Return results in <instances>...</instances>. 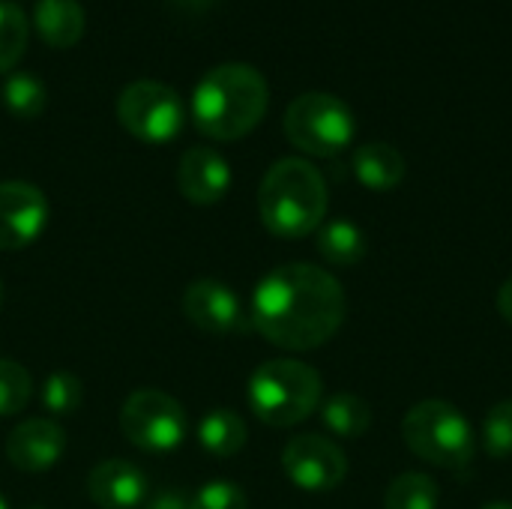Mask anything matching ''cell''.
<instances>
[{
	"instance_id": "cell-1",
	"label": "cell",
	"mask_w": 512,
	"mask_h": 509,
	"mask_svg": "<svg viewBox=\"0 0 512 509\" xmlns=\"http://www.w3.org/2000/svg\"><path fill=\"white\" fill-rule=\"evenodd\" d=\"M348 303L339 279L315 264L297 261L270 270L252 297V327L276 348L315 351L327 345L342 321Z\"/></svg>"
},
{
	"instance_id": "cell-2",
	"label": "cell",
	"mask_w": 512,
	"mask_h": 509,
	"mask_svg": "<svg viewBox=\"0 0 512 509\" xmlns=\"http://www.w3.org/2000/svg\"><path fill=\"white\" fill-rule=\"evenodd\" d=\"M267 78L249 63L213 66L192 93L195 129L216 141H237L249 135L267 114Z\"/></svg>"
},
{
	"instance_id": "cell-3",
	"label": "cell",
	"mask_w": 512,
	"mask_h": 509,
	"mask_svg": "<svg viewBox=\"0 0 512 509\" xmlns=\"http://www.w3.org/2000/svg\"><path fill=\"white\" fill-rule=\"evenodd\" d=\"M258 213L270 234L300 240L324 225L327 183L306 159H279L261 180Z\"/></svg>"
},
{
	"instance_id": "cell-4",
	"label": "cell",
	"mask_w": 512,
	"mask_h": 509,
	"mask_svg": "<svg viewBox=\"0 0 512 509\" xmlns=\"http://www.w3.org/2000/svg\"><path fill=\"white\" fill-rule=\"evenodd\" d=\"M321 375L300 360H267L249 378V405L267 426L288 429L312 417L321 405Z\"/></svg>"
},
{
	"instance_id": "cell-5",
	"label": "cell",
	"mask_w": 512,
	"mask_h": 509,
	"mask_svg": "<svg viewBox=\"0 0 512 509\" xmlns=\"http://www.w3.org/2000/svg\"><path fill=\"white\" fill-rule=\"evenodd\" d=\"M402 438L417 459L447 471L471 465L477 453L474 426L456 405L444 399L417 402L402 420Z\"/></svg>"
},
{
	"instance_id": "cell-6",
	"label": "cell",
	"mask_w": 512,
	"mask_h": 509,
	"mask_svg": "<svg viewBox=\"0 0 512 509\" xmlns=\"http://www.w3.org/2000/svg\"><path fill=\"white\" fill-rule=\"evenodd\" d=\"M357 123L351 108L333 96V93H303L297 96L288 111H285V135L288 141L318 159H333L342 150H348V144L354 141Z\"/></svg>"
},
{
	"instance_id": "cell-7",
	"label": "cell",
	"mask_w": 512,
	"mask_h": 509,
	"mask_svg": "<svg viewBox=\"0 0 512 509\" xmlns=\"http://www.w3.org/2000/svg\"><path fill=\"white\" fill-rule=\"evenodd\" d=\"M117 120L138 141L165 144L180 135L186 111L174 87L141 78L126 84L117 96Z\"/></svg>"
},
{
	"instance_id": "cell-8",
	"label": "cell",
	"mask_w": 512,
	"mask_h": 509,
	"mask_svg": "<svg viewBox=\"0 0 512 509\" xmlns=\"http://www.w3.org/2000/svg\"><path fill=\"white\" fill-rule=\"evenodd\" d=\"M120 429L138 450L168 453L183 444L189 417L174 396L162 390H138L120 408Z\"/></svg>"
},
{
	"instance_id": "cell-9",
	"label": "cell",
	"mask_w": 512,
	"mask_h": 509,
	"mask_svg": "<svg viewBox=\"0 0 512 509\" xmlns=\"http://www.w3.org/2000/svg\"><path fill=\"white\" fill-rule=\"evenodd\" d=\"M282 468L303 492H333L348 477V459L342 447L324 435L291 438L282 450Z\"/></svg>"
},
{
	"instance_id": "cell-10",
	"label": "cell",
	"mask_w": 512,
	"mask_h": 509,
	"mask_svg": "<svg viewBox=\"0 0 512 509\" xmlns=\"http://www.w3.org/2000/svg\"><path fill=\"white\" fill-rule=\"evenodd\" d=\"M48 225L45 195L24 180L0 183V249L15 252L39 240Z\"/></svg>"
},
{
	"instance_id": "cell-11",
	"label": "cell",
	"mask_w": 512,
	"mask_h": 509,
	"mask_svg": "<svg viewBox=\"0 0 512 509\" xmlns=\"http://www.w3.org/2000/svg\"><path fill=\"white\" fill-rule=\"evenodd\" d=\"M183 315L210 336H234L249 327L240 297L216 279H201L186 288Z\"/></svg>"
},
{
	"instance_id": "cell-12",
	"label": "cell",
	"mask_w": 512,
	"mask_h": 509,
	"mask_svg": "<svg viewBox=\"0 0 512 509\" xmlns=\"http://www.w3.org/2000/svg\"><path fill=\"white\" fill-rule=\"evenodd\" d=\"M63 453H66V432L54 420H42V417L24 420L6 438V459L18 471H30V474L48 471L60 462Z\"/></svg>"
},
{
	"instance_id": "cell-13",
	"label": "cell",
	"mask_w": 512,
	"mask_h": 509,
	"mask_svg": "<svg viewBox=\"0 0 512 509\" xmlns=\"http://www.w3.org/2000/svg\"><path fill=\"white\" fill-rule=\"evenodd\" d=\"M177 186L186 201L192 204H216L225 198L231 186V165L225 162L222 153L210 147H192L183 153L180 168H177Z\"/></svg>"
},
{
	"instance_id": "cell-14",
	"label": "cell",
	"mask_w": 512,
	"mask_h": 509,
	"mask_svg": "<svg viewBox=\"0 0 512 509\" xmlns=\"http://www.w3.org/2000/svg\"><path fill=\"white\" fill-rule=\"evenodd\" d=\"M87 495L99 509H135L147 498V477L132 462L108 459L90 471Z\"/></svg>"
},
{
	"instance_id": "cell-15",
	"label": "cell",
	"mask_w": 512,
	"mask_h": 509,
	"mask_svg": "<svg viewBox=\"0 0 512 509\" xmlns=\"http://www.w3.org/2000/svg\"><path fill=\"white\" fill-rule=\"evenodd\" d=\"M351 168H354V177L372 192L396 189L408 171L405 156L387 141H369V144L357 147L351 156Z\"/></svg>"
},
{
	"instance_id": "cell-16",
	"label": "cell",
	"mask_w": 512,
	"mask_h": 509,
	"mask_svg": "<svg viewBox=\"0 0 512 509\" xmlns=\"http://www.w3.org/2000/svg\"><path fill=\"white\" fill-rule=\"evenodd\" d=\"M39 36L54 48H72L84 36V9L78 0H39L36 3Z\"/></svg>"
},
{
	"instance_id": "cell-17",
	"label": "cell",
	"mask_w": 512,
	"mask_h": 509,
	"mask_svg": "<svg viewBox=\"0 0 512 509\" xmlns=\"http://www.w3.org/2000/svg\"><path fill=\"white\" fill-rule=\"evenodd\" d=\"M318 252L330 267H357L369 252V240L357 222L333 219L318 228Z\"/></svg>"
},
{
	"instance_id": "cell-18",
	"label": "cell",
	"mask_w": 512,
	"mask_h": 509,
	"mask_svg": "<svg viewBox=\"0 0 512 509\" xmlns=\"http://www.w3.org/2000/svg\"><path fill=\"white\" fill-rule=\"evenodd\" d=\"M321 423L330 435L357 441L372 429V405L357 393H336L321 405Z\"/></svg>"
},
{
	"instance_id": "cell-19",
	"label": "cell",
	"mask_w": 512,
	"mask_h": 509,
	"mask_svg": "<svg viewBox=\"0 0 512 509\" xmlns=\"http://www.w3.org/2000/svg\"><path fill=\"white\" fill-rule=\"evenodd\" d=\"M198 441L210 456L231 459L234 453H240L246 447V423L231 408H216L201 420Z\"/></svg>"
},
{
	"instance_id": "cell-20",
	"label": "cell",
	"mask_w": 512,
	"mask_h": 509,
	"mask_svg": "<svg viewBox=\"0 0 512 509\" xmlns=\"http://www.w3.org/2000/svg\"><path fill=\"white\" fill-rule=\"evenodd\" d=\"M441 489L429 474H399L384 495V509H438Z\"/></svg>"
},
{
	"instance_id": "cell-21",
	"label": "cell",
	"mask_w": 512,
	"mask_h": 509,
	"mask_svg": "<svg viewBox=\"0 0 512 509\" xmlns=\"http://www.w3.org/2000/svg\"><path fill=\"white\" fill-rule=\"evenodd\" d=\"M48 102V93H45V84L30 75V72H15L12 78H6L3 84V105L9 108V114L15 117H39L42 108Z\"/></svg>"
},
{
	"instance_id": "cell-22",
	"label": "cell",
	"mask_w": 512,
	"mask_h": 509,
	"mask_svg": "<svg viewBox=\"0 0 512 509\" xmlns=\"http://www.w3.org/2000/svg\"><path fill=\"white\" fill-rule=\"evenodd\" d=\"M39 399H42L48 414L69 417V414H75L81 408V399H84L81 378L72 375V372H54V375L45 378V384L39 390Z\"/></svg>"
},
{
	"instance_id": "cell-23",
	"label": "cell",
	"mask_w": 512,
	"mask_h": 509,
	"mask_svg": "<svg viewBox=\"0 0 512 509\" xmlns=\"http://www.w3.org/2000/svg\"><path fill=\"white\" fill-rule=\"evenodd\" d=\"M27 48V18L15 3L0 0V75L9 72Z\"/></svg>"
},
{
	"instance_id": "cell-24",
	"label": "cell",
	"mask_w": 512,
	"mask_h": 509,
	"mask_svg": "<svg viewBox=\"0 0 512 509\" xmlns=\"http://www.w3.org/2000/svg\"><path fill=\"white\" fill-rule=\"evenodd\" d=\"M33 396V381L27 369L15 360L0 357V417H15L27 408Z\"/></svg>"
},
{
	"instance_id": "cell-25",
	"label": "cell",
	"mask_w": 512,
	"mask_h": 509,
	"mask_svg": "<svg viewBox=\"0 0 512 509\" xmlns=\"http://www.w3.org/2000/svg\"><path fill=\"white\" fill-rule=\"evenodd\" d=\"M483 450L486 456L504 462L512 456V399L498 402L495 408H489L486 420H483V432H480Z\"/></svg>"
},
{
	"instance_id": "cell-26",
	"label": "cell",
	"mask_w": 512,
	"mask_h": 509,
	"mask_svg": "<svg viewBox=\"0 0 512 509\" xmlns=\"http://www.w3.org/2000/svg\"><path fill=\"white\" fill-rule=\"evenodd\" d=\"M192 509H249L246 492L228 480H213L195 492Z\"/></svg>"
},
{
	"instance_id": "cell-27",
	"label": "cell",
	"mask_w": 512,
	"mask_h": 509,
	"mask_svg": "<svg viewBox=\"0 0 512 509\" xmlns=\"http://www.w3.org/2000/svg\"><path fill=\"white\" fill-rule=\"evenodd\" d=\"M147 509H192V498H186L183 492H162L147 504Z\"/></svg>"
},
{
	"instance_id": "cell-28",
	"label": "cell",
	"mask_w": 512,
	"mask_h": 509,
	"mask_svg": "<svg viewBox=\"0 0 512 509\" xmlns=\"http://www.w3.org/2000/svg\"><path fill=\"white\" fill-rule=\"evenodd\" d=\"M498 312H501V318L512 327V276L501 285V291H498Z\"/></svg>"
},
{
	"instance_id": "cell-29",
	"label": "cell",
	"mask_w": 512,
	"mask_h": 509,
	"mask_svg": "<svg viewBox=\"0 0 512 509\" xmlns=\"http://www.w3.org/2000/svg\"><path fill=\"white\" fill-rule=\"evenodd\" d=\"M483 509H512V504H507V501H495V504H486Z\"/></svg>"
},
{
	"instance_id": "cell-30",
	"label": "cell",
	"mask_w": 512,
	"mask_h": 509,
	"mask_svg": "<svg viewBox=\"0 0 512 509\" xmlns=\"http://www.w3.org/2000/svg\"><path fill=\"white\" fill-rule=\"evenodd\" d=\"M0 509H9V504H6V498L0 495Z\"/></svg>"
},
{
	"instance_id": "cell-31",
	"label": "cell",
	"mask_w": 512,
	"mask_h": 509,
	"mask_svg": "<svg viewBox=\"0 0 512 509\" xmlns=\"http://www.w3.org/2000/svg\"><path fill=\"white\" fill-rule=\"evenodd\" d=\"M0 309H3V282H0Z\"/></svg>"
},
{
	"instance_id": "cell-32",
	"label": "cell",
	"mask_w": 512,
	"mask_h": 509,
	"mask_svg": "<svg viewBox=\"0 0 512 509\" xmlns=\"http://www.w3.org/2000/svg\"><path fill=\"white\" fill-rule=\"evenodd\" d=\"M27 509H45V507H27Z\"/></svg>"
}]
</instances>
